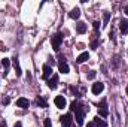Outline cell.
I'll return each instance as SVG.
<instances>
[{"instance_id": "4fadbf2b", "label": "cell", "mask_w": 128, "mask_h": 127, "mask_svg": "<svg viewBox=\"0 0 128 127\" xmlns=\"http://www.w3.org/2000/svg\"><path fill=\"white\" fill-rule=\"evenodd\" d=\"M76 32L80 33V34H82V33H85V32H86V24H85V23H82V21H80V23H78V26H76Z\"/></svg>"}, {"instance_id": "9c48e42d", "label": "cell", "mask_w": 128, "mask_h": 127, "mask_svg": "<svg viewBox=\"0 0 128 127\" xmlns=\"http://www.w3.org/2000/svg\"><path fill=\"white\" fill-rule=\"evenodd\" d=\"M28 105H30V103H28V100H27L26 97H20V99L16 100V106H18V108H28Z\"/></svg>"}, {"instance_id": "7402d4cb", "label": "cell", "mask_w": 128, "mask_h": 127, "mask_svg": "<svg viewBox=\"0 0 128 127\" xmlns=\"http://www.w3.org/2000/svg\"><path fill=\"white\" fill-rule=\"evenodd\" d=\"M97 46H98V42H97V40H92V42H91V48H92V49H97Z\"/></svg>"}, {"instance_id": "ba28073f", "label": "cell", "mask_w": 128, "mask_h": 127, "mask_svg": "<svg viewBox=\"0 0 128 127\" xmlns=\"http://www.w3.org/2000/svg\"><path fill=\"white\" fill-rule=\"evenodd\" d=\"M51 73H52V69H51V66L45 64V66H43V73H42V78H43V79H48V78L51 76Z\"/></svg>"}, {"instance_id": "52a82bcc", "label": "cell", "mask_w": 128, "mask_h": 127, "mask_svg": "<svg viewBox=\"0 0 128 127\" xmlns=\"http://www.w3.org/2000/svg\"><path fill=\"white\" fill-rule=\"evenodd\" d=\"M60 120H61V123H63L64 127H68L70 124H72V115H70V114H66V115H63Z\"/></svg>"}, {"instance_id": "30bf717a", "label": "cell", "mask_w": 128, "mask_h": 127, "mask_svg": "<svg viewBox=\"0 0 128 127\" xmlns=\"http://www.w3.org/2000/svg\"><path fill=\"white\" fill-rule=\"evenodd\" d=\"M68 17L73 18V20H78V18L80 17V11H79L78 8H74V9H72V11L68 12Z\"/></svg>"}, {"instance_id": "8992f818", "label": "cell", "mask_w": 128, "mask_h": 127, "mask_svg": "<svg viewBox=\"0 0 128 127\" xmlns=\"http://www.w3.org/2000/svg\"><path fill=\"white\" fill-rule=\"evenodd\" d=\"M57 84H58V75H54L49 81H48V87L51 90H55L57 88Z\"/></svg>"}, {"instance_id": "7c38bea8", "label": "cell", "mask_w": 128, "mask_h": 127, "mask_svg": "<svg viewBox=\"0 0 128 127\" xmlns=\"http://www.w3.org/2000/svg\"><path fill=\"white\" fill-rule=\"evenodd\" d=\"M88 58H90V54H88V52H82V54L76 58V61H78L79 64H82V63H85Z\"/></svg>"}, {"instance_id": "9a60e30c", "label": "cell", "mask_w": 128, "mask_h": 127, "mask_svg": "<svg viewBox=\"0 0 128 127\" xmlns=\"http://www.w3.org/2000/svg\"><path fill=\"white\" fill-rule=\"evenodd\" d=\"M94 124H96L97 127H107V123L103 121V120H100V117H96V118H94Z\"/></svg>"}, {"instance_id": "ac0fdd59", "label": "cell", "mask_w": 128, "mask_h": 127, "mask_svg": "<svg viewBox=\"0 0 128 127\" xmlns=\"http://www.w3.org/2000/svg\"><path fill=\"white\" fill-rule=\"evenodd\" d=\"M9 64H10V60H9V58H3V60H2V66H3L4 69H8Z\"/></svg>"}, {"instance_id": "484cf974", "label": "cell", "mask_w": 128, "mask_h": 127, "mask_svg": "<svg viewBox=\"0 0 128 127\" xmlns=\"http://www.w3.org/2000/svg\"><path fill=\"white\" fill-rule=\"evenodd\" d=\"M86 127H96V124H94V123H88V126Z\"/></svg>"}, {"instance_id": "4316f807", "label": "cell", "mask_w": 128, "mask_h": 127, "mask_svg": "<svg viewBox=\"0 0 128 127\" xmlns=\"http://www.w3.org/2000/svg\"><path fill=\"white\" fill-rule=\"evenodd\" d=\"M0 127H8V126H6V123H2V124H0Z\"/></svg>"}, {"instance_id": "d4e9b609", "label": "cell", "mask_w": 128, "mask_h": 127, "mask_svg": "<svg viewBox=\"0 0 128 127\" xmlns=\"http://www.w3.org/2000/svg\"><path fill=\"white\" fill-rule=\"evenodd\" d=\"M14 127H22V124H21L20 121H16V123H15V126H14Z\"/></svg>"}, {"instance_id": "3957f363", "label": "cell", "mask_w": 128, "mask_h": 127, "mask_svg": "<svg viewBox=\"0 0 128 127\" xmlns=\"http://www.w3.org/2000/svg\"><path fill=\"white\" fill-rule=\"evenodd\" d=\"M54 103H55L57 108H60V109L66 108V99H64V96H57L55 100H54Z\"/></svg>"}, {"instance_id": "f1b7e54d", "label": "cell", "mask_w": 128, "mask_h": 127, "mask_svg": "<svg viewBox=\"0 0 128 127\" xmlns=\"http://www.w3.org/2000/svg\"><path fill=\"white\" fill-rule=\"evenodd\" d=\"M127 94H128V85H127Z\"/></svg>"}, {"instance_id": "277c9868", "label": "cell", "mask_w": 128, "mask_h": 127, "mask_svg": "<svg viewBox=\"0 0 128 127\" xmlns=\"http://www.w3.org/2000/svg\"><path fill=\"white\" fill-rule=\"evenodd\" d=\"M74 120H76L78 126H82V124H84V111H82L80 108L76 111V117H74Z\"/></svg>"}, {"instance_id": "7a4b0ae2", "label": "cell", "mask_w": 128, "mask_h": 127, "mask_svg": "<svg viewBox=\"0 0 128 127\" xmlns=\"http://www.w3.org/2000/svg\"><path fill=\"white\" fill-rule=\"evenodd\" d=\"M98 114H100V117H103V118L109 115V111H107V106H106V100H101L100 108H98Z\"/></svg>"}, {"instance_id": "5b68a950", "label": "cell", "mask_w": 128, "mask_h": 127, "mask_svg": "<svg viewBox=\"0 0 128 127\" xmlns=\"http://www.w3.org/2000/svg\"><path fill=\"white\" fill-rule=\"evenodd\" d=\"M103 90H104V84H103V82H96V84H92V93H94V94H100Z\"/></svg>"}, {"instance_id": "d6986e66", "label": "cell", "mask_w": 128, "mask_h": 127, "mask_svg": "<svg viewBox=\"0 0 128 127\" xmlns=\"http://www.w3.org/2000/svg\"><path fill=\"white\" fill-rule=\"evenodd\" d=\"M78 106H79V105H78V102H72V105H70V109H72V111H74V112H76V111H78V109H79V108H78Z\"/></svg>"}, {"instance_id": "44dd1931", "label": "cell", "mask_w": 128, "mask_h": 127, "mask_svg": "<svg viewBox=\"0 0 128 127\" xmlns=\"http://www.w3.org/2000/svg\"><path fill=\"white\" fill-rule=\"evenodd\" d=\"M43 126H45V127H52V124H51V120H49V118H46V120L43 121Z\"/></svg>"}, {"instance_id": "603a6c76", "label": "cell", "mask_w": 128, "mask_h": 127, "mask_svg": "<svg viewBox=\"0 0 128 127\" xmlns=\"http://www.w3.org/2000/svg\"><path fill=\"white\" fill-rule=\"evenodd\" d=\"M98 27H100V23H98V21H94V29L98 30Z\"/></svg>"}, {"instance_id": "8fae6325", "label": "cell", "mask_w": 128, "mask_h": 127, "mask_svg": "<svg viewBox=\"0 0 128 127\" xmlns=\"http://www.w3.org/2000/svg\"><path fill=\"white\" fill-rule=\"evenodd\" d=\"M58 70L61 72V73H68V64L66 63V61H60V64H58Z\"/></svg>"}, {"instance_id": "5bb4252c", "label": "cell", "mask_w": 128, "mask_h": 127, "mask_svg": "<svg viewBox=\"0 0 128 127\" xmlns=\"http://www.w3.org/2000/svg\"><path fill=\"white\" fill-rule=\"evenodd\" d=\"M119 29H121L122 33H128V21L127 20H122V21L119 23Z\"/></svg>"}, {"instance_id": "ffe728a7", "label": "cell", "mask_w": 128, "mask_h": 127, "mask_svg": "<svg viewBox=\"0 0 128 127\" xmlns=\"http://www.w3.org/2000/svg\"><path fill=\"white\" fill-rule=\"evenodd\" d=\"M96 75H97L96 70H90V73H88V79H94V78H96Z\"/></svg>"}, {"instance_id": "6da1fadb", "label": "cell", "mask_w": 128, "mask_h": 127, "mask_svg": "<svg viewBox=\"0 0 128 127\" xmlns=\"http://www.w3.org/2000/svg\"><path fill=\"white\" fill-rule=\"evenodd\" d=\"M61 42H63V34H61V33L54 34V36H52V39H51V45H52V48H54L55 51H58V49H60Z\"/></svg>"}, {"instance_id": "e0dca14e", "label": "cell", "mask_w": 128, "mask_h": 127, "mask_svg": "<svg viewBox=\"0 0 128 127\" xmlns=\"http://www.w3.org/2000/svg\"><path fill=\"white\" fill-rule=\"evenodd\" d=\"M36 102H37V105H39V106H42V108H46V106H48V105H46V102H45V99H42V97H37V100H36Z\"/></svg>"}, {"instance_id": "cb8c5ba5", "label": "cell", "mask_w": 128, "mask_h": 127, "mask_svg": "<svg viewBox=\"0 0 128 127\" xmlns=\"http://www.w3.org/2000/svg\"><path fill=\"white\" fill-rule=\"evenodd\" d=\"M9 103V97H6V99H3V105H8Z\"/></svg>"}, {"instance_id": "83f0119b", "label": "cell", "mask_w": 128, "mask_h": 127, "mask_svg": "<svg viewBox=\"0 0 128 127\" xmlns=\"http://www.w3.org/2000/svg\"><path fill=\"white\" fill-rule=\"evenodd\" d=\"M124 12H125V14H127V15H128V6H127V8H125V9H124Z\"/></svg>"}, {"instance_id": "2e32d148", "label": "cell", "mask_w": 128, "mask_h": 127, "mask_svg": "<svg viewBox=\"0 0 128 127\" xmlns=\"http://www.w3.org/2000/svg\"><path fill=\"white\" fill-rule=\"evenodd\" d=\"M14 67H15V73H16V76H20V75H21V67H20V64H18V60H16V58H14Z\"/></svg>"}]
</instances>
